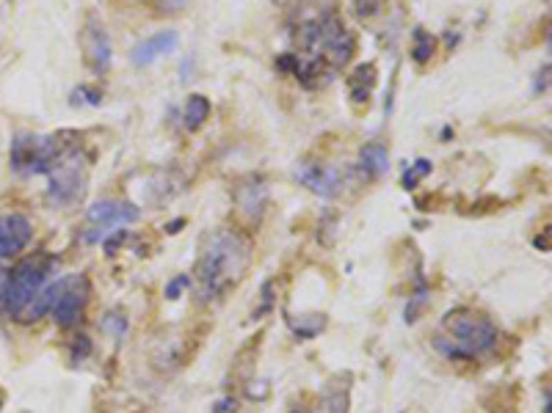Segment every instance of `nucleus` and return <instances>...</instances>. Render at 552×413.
Segmentation results:
<instances>
[{
  "instance_id": "nucleus-1",
  "label": "nucleus",
  "mask_w": 552,
  "mask_h": 413,
  "mask_svg": "<svg viewBox=\"0 0 552 413\" xmlns=\"http://www.w3.org/2000/svg\"><path fill=\"white\" fill-rule=\"evenodd\" d=\"M295 50L276 61L279 69H287L301 86L320 88L337 77V72L353 58L356 36L348 30L337 11H320L306 17L295 33Z\"/></svg>"
},
{
  "instance_id": "nucleus-2",
  "label": "nucleus",
  "mask_w": 552,
  "mask_h": 413,
  "mask_svg": "<svg viewBox=\"0 0 552 413\" xmlns=\"http://www.w3.org/2000/svg\"><path fill=\"white\" fill-rule=\"evenodd\" d=\"M252 265V245L243 234L232 229H216L205 234L199 259H196V281L199 300L210 303L235 289Z\"/></svg>"
},
{
  "instance_id": "nucleus-3",
  "label": "nucleus",
  "mask_w": 552,
  "mask_h": 413,
  "mask_svg": "<svg viewBox=\"0 0 552 413\" xmlns=\"http://www.w3.org/2000/svg\"><path fill=\"white\" fill-rule=\"evenodd\" d=\"M55 267H58V262L53 256L33 253V256L22 259L8 273L3 303L14 320L33 323L50 311L53 295H55V281H53Z\"/></svg>"
},
{
  "instance_id": "nucleus-4",
  "label": "nucleus",
  "mask_w": 552,
  "mask_h": 413,
  "mask_svg": "<svg viewBox=\"0 0 552 413\" xmlns=\"http://www.w3.org/2000/svg\"><path fill=\"white\" fill-rule=\"evenodd\" d=\"M500 342L497 325L467 306H459L442 317V331L434 339V347L450 361H475L492 353Z\"/></svg>"
},
{
  "instance_id": "nucleus-5",
  "label": "nucleus",
  "mask_w": 552,
  "mask_h": 413,
  "mask_svg": "<svg viewBox=\"0 0 552 413\" xmlns=\"http://www.w3.org/2000/svg\"><path fill=\"white\" fill-rule=\"evenodd\" d=\"M77 144L75 133H58V135H17L11 141V169L22 177H39L50 174L53 166L66 155V149Z\"/></svg>"
},
{
  "instance_id": "nucleus-6",
  "label": "nucleus",
  "mask_w": 552,
  "mask_h": 413,
  "mask_svg": "<svg viewBox=\"0 0 552 413\" xmlns=\"http://www.w3.org/2000/svg\"><path fill=\"white\" fill-rule=\"evenodd\" d=\"M86 169L89 166H86V155H83L80 144H72L66 149V155L47 174V180H50V188H47L50 202L58 206H72L75 202H80L83 193H86V180H89Z\"/></svg>"
},
{
  "instance_id": "nucleus-7",
  "label": "nucleus",
  "mask_w": 552,
  "mask_h": 413,
  "mask_svg": "<svg viewBox=\"0 0 552 413\" xmlns=\"http://www.w3.org/2000/svg\"><path fill=\"white\" fill-rule=\"evenodd\" d=\"M138 215H141L138 206H133L130 202H113V199L97 202V204L89 206V212H86V223H83L80 237L89 245H100L111 234H119L125 226L136 223Z\"/></svg>"
},
{
  "instance_id": "nucleus-8",
  "label": "nucleus",
  "mask_w": 552,
  "mask_h": 413,
  "mask_svg": "<svg viewBox=\"0 0 552 413\" xmlns=\"http://www.w3.org/2000/svg\"><path fill=\"white\" fill-rule=\"evenodd\" d=\"M91 284L86 276H66L55 278V295H53V317L61 328H75L83 320V311L89 306Z\"/></svg>"
},
{
  "instance_id": "nucleus-9",
  "label": "nucleus",
  "mask_w": 552,
  "mask_h": 413,
  "mask_svg": "<svg viewBox=\"0 0 552 413\" xmlns=\"http://www.w3.org/2000/svg\"><path fill=\"white\" fill-rule=\"evenodd\" d=\"M295 177H298V182L306 191H312V193H318L323 199L340 196L345 191V182H348V174L340 166H329V163H318V160L298 163Z\"/></svg>"
},
{
  "instance_id": "nucleus-10",
  "label": "nucleus",
  "mask_w": 552,
  "mask_h": 413,
  "mask_svg": "<svg viewBox=\"0 0 552 413\" xmlns=\"http://www.w3.org/2000/svg\"><path fill=\"white\" fill-rule=\"evenodd\" d=\"M83 50H86V64L94 75H105L113 64V44L111 36L105 30V25L100 22L97 14L86 17V28H83Z\"/></svg>"
},
{
  "instance_id": "nucleus-11",
  "label": "nucleus",
  "mask_w": 552,
  "mask_h": 413,
  "mask_svg": "<svg viewBox=\"0 0 552 413\" xmlns=\"http://www.w3.org/2000/svg\"><path fill=\"white\" fill-rule=\"evenodd\" d=\"M177 47H180V33H177V30H158V33L141 39V41L130 50V61H133V66L144 69V66H152V64H158L160 58L177 52Z\"/></svg>"
},
{
  "instance_id": "nucleus-12",
  "label": "nucleus",
  "mask_w": 552,
  "mask_h": 413,
  "mask_svg": "<svg viewBox=\"0 0 552 413\" xmlns=\"http://www.w3.org/2000/svg\"><path fill=\"white\" fill-rule=\"evenodd\" d=\"M30 240H33V223H30V218H25L19 212L0 215V259L19 253L22 248H28Z\"/></svg>"
},
{
  "instance_id": "nucleus-13",
  "label": "nucleus",
  "mask_w": 552,
  "mask_h": 413,
  "mask_svg": "<svg viewBox=\"0 0 552 413\" xmlns=\"http://www.w3.org/2000/svg\"><path fill=\"white\" fill-rule=\"evenodd\" d=\"M348 94L356 105H367L370 94L376 88V64H359L351 75H348Z\"/></svg>"
},
{
  "instance_id": "nucleus-14",
  "label": "nucleus",
  "mask_w": 552,
  "mask_h": 413,
  "mask_svg": "<svg viewBox=\"0 0 552 413\" xmlns=\"http://www.w3.org/2000/svg\"><path fill=\"white\" fill-rule=\"evenodd\" d=\"M359 171L367 180H378L389 171V149L384 144H367L359 152Z\"/></svg>"
},
{
  "instance_id": "nucleus-15",
  "label": "nucleus",
  "mask_w": 552,
  "mask_h": 413,
  "mask_svg": "<svg viewBox=\"0 0 552 413\" xmlns=\"http://www.w3.org/2000/svg\"><path fill=\"white\" fill-rule=\"evenodd\" d=\"M266 202H268V191H266L263 182H252V185H243L238 191V204L252 220H260V215L266 209Z\"/></svg>"
},
{
  "instance_id": "nucleus-16",
  "label": "nucleus",
  "mask_w": 552,
  "mask_h": 413,
  "mask_svg": "<svg viewBox=\"0 0 552 413\" xmlns=\"http://www.w3.org/2000/svg\"><path fill=\"white\" fill-rule=\"evenodd\" d=\"M348 397H351V383L331 381L320 397V413H348Z\"/></svg>"
},
{
  "instance_id": "nucleus-17",
  "label": "nucleus",
  "mask_w": 552,
  "mask_h": 413,
  "mask_svg": "<svg viewBox=\"0 0 552 413\" xmlns=\"http://www.w3.org/2000/svg\"><path fill=\"white\" fill-rule=\"evenodd\" d=\"M210 119V99L205 94H191L183 108V124L188 130H199Z\"/></svg>"
},
{
  "instance_id": "nucleus-18",
  "label": "nucleus",
  "mask_w": 552,
  "mask_h": 413,
  "mask_svg": "<svg viewBox=\"0 0 552 413\" xmlns=\"http://www.w3.org/2000/svg\"><path fill=\"white\" fill-rule=\"evenodd\" d=\"M434 52H436V39L428 30L414 28V33H412V58L417 64H428L434 58Z\"/></svg>"
},
{
  "instance_id": "nucleus-19",
  "label": "nucleus",
  "mask_w": 552,
  "mask_h": 413,
  "mask_svg": "<svg viewBox=\"0 0 552 413\" xmlns=\"http://www.w3.org/2000/svg\"><path fill=\"white\" fill-rule=\"evenodd\" d=\"M431 160H425V157H420V160H414L409 169H406V174H403V180H401V185L406 188V191H412V188H417L428 174H431Z\"/></svg>"
},
{
  "instance_id": "nucleus-20",
  "label": "nucleus",
  "mask_w": 552,
  "mask_h": 413,
  "mask_svg": "<svg viewBox=\"0 0 552 413\" xmlns=\"http://www.w3.org/2000/svg\"><path fill=\"white\" fill-rule=\"evenodd\" d=\"M323 325H326V317H323V314H315L312 325L306 323V317H301L298 323L290 320V328H293V334H295L298 339H312V336H318V334L323 331Z\"/></svg>"
},
{
  "instance_id": "nucleus-21",
  "label": "nucleus",
  "mask_w": 552,
  "mask_h": 413,
  "mask_svg": "<svg viewBox=\"0 0 552 413\" xmlns=\"http://www.w3.org/2000/svg\"><path fill=\"white\" fill-rule=\"evenodd\" d=\"M100 102H102V94L97 88H91V86H77L72 91V105H91V108H97Z\"/></svg>"
},
{
  "instance_id": "nucleus-22",
  "label": "nucleus",
  "mask_w": 552,
  "mask_h": 413,
  "mask_svg": "<svg viewBox=\"0 0 552 413\" xmlns=\"http://www.w3.org/2000/svg\"><path fill=\"white\" fill-rule=\"evenodd\" d=\"M188 287H191V278H188V276H177L174 281H169V287H166V298H169V300H177L180 292L188 289Z\"/></svg>"
},
{
  "instance_id": "nucleus-23",
  "label": "nucleus",
  "mask_w": 552,
  "mask_h": 413,
  "mask_svg": "<svg viewBox=\"0 0 552 413\" xmlns=\"http://www.w3.org/2000/svg\"><path fill=\"white\" fill-rule=\"evenodd\" d=\"M353 8H356V14L359 17H373L378 8H381V0H353Z\"/></svg>"
},
{
  "instance_id": "nucleus-24",
  "label": "nucleus",
  "mask_w": 552,
  "mask_h": 413,
  "mask_svg": "<svg viewBox=\"0 0 552 413\" xmlns=\"http://www.w3.org/2000/svg\"><path fill=\"white\" fill-rule=\"evenodd\" d=\"M6 284H8V273L0 267V303H3V298H6Z\"/></svg>"
},
{
  "instance_id": "nucleus-25",
  "label": "nucleus",
  "mask_w": 552,
  "mask_h": 413,
  "mask_svg": "<svg viewBox=\"0 0 552 413\" xmlns=\"http://www.w3.org/2000/svg\"><path fill=\"white\" fill-rule=\"evenodd\" d=\"M542 413H550V403H544V411Z\"/></svg>"
},
{
  "instance_id": "nucleus-26",
  "label": "nucleus",
  "mask_w": 552,
  "mask_h": 413,
  "mask_svg": "<svg viewBox=\"0 0 552 413\" xmlns=\"http://www.w3.org/2000/svg\"><path fill=\"white\" fill-rule=\"evenodd\" d=\"M0 408H3V392H0Z\"/></svg>"
},
{
  "instance_id": "nucleus-27",
  "label": "nucleus",
  "mask_w": 552,
  "mask_h": 413,
  "mask_svg": "<svg viewBox=\"0 0 552 413\" xmlns=\"http://www.w3.org/2000/svg\"><path fill=\"white\" fill-rule=\"evenodd\" d=\"M290 413H301V411H290Z\"/></svg>"
}]
</instances>
